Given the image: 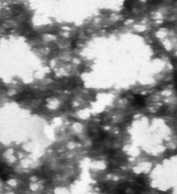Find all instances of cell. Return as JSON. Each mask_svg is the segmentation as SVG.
<instances>
[{
    "instance_id": "obj_1",
    "label": "cell",
    "mask_w": 177,
    "mask_h": 194,
    "mask_svg": "<svg viewBox=\"0 0 177 194\" xmlns=\"http://www.w3.org/2000/svg\"><path fill=\"white\" fill-rule=\"evenodd\" d=\"M144 100H145V97L143 96H140V95H137L134 98L133 101V105H136V106H142L144 103Z\"/></svg>"
}]
</instances>
